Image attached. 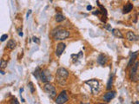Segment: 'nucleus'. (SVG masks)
Masks as SVG:
<instances>
[{
    "instance_id": "nucleus-27",
    "label": "nucleus",
    "mask_w": 139,
    "mask_h": 104,
    "mask_svg": "<svg viewBox=\"0 0 139 104\" xmlns=\"http://www.w3.org/2000/svg\"><path fill=\"white\" fill-rule=\"evenodd\" d=\"M1 74H2V75H5V72L3 71V69H2V70H1Z\"/></svg>"
},
{
    "instance_id": "nucleus-10",
    "label": "nucleus",
    "mask_w": 139,
    "mask_h": 104,
    "mask_svg": "<svg viewBox=\"0 0 139 104\" xmlns=\"http://www.w3.org/2000/svg\"><path fill=\"white\" fill-rule=\"evenodd\" d=\"M98 63H99L100 65H102V66H104L107 63V57L103 54L99 55L98 57Z\"/></svg>"
},
{
    "instance_id": "nucleus-32",
    "label": "nucleus",
    "mask_w": 139,
    "mask_h": 104,
    "mask_svg": "<svg viewBox=\"0 0 139 104\" xmlns=\"http://www.w3.org/2000/svg\"><path fill=\"white\" fill-rule=\"evenodd\" d=\"M50 2H52V0H50Z\"/></svg>"
},
{
    "instance_id": "nucleus-1",
    "label": "nucleus",
    "mask_w": 139,
    "mask_h": 104,
    "mask_svg": "<svg viewBox=\"0 0 139 104\" xmlns=\"http://www.w3.org/2000/svg\"><path fill=\"white\" fill-rule=\"evenodd\" d=\"M44 90H45V92L46 94H48V95H49L50 97H51V98H54L57 95L55 87L52 85V84L49 83V82H46L45 84V86H44Z\"/></svg>"
},
{
    "instance_id": "nucleus-15",
    "label": "nucleus",
    "mask_w": 139,
    "mask_h": 104,
    "mask_svg": "<svg viewBox=\"0 0 139 104\" xmlns=\"http://www.w3.org/2000/svg\"><path fill=\"white\" fill-rule=\"evenodd\" d=\"M55 19H56V22H58V23H61V22H63V21L64 20L65 18H64V15H62V14L58 13V14H57V15H56V17H55Z\"/></svg>"
},
{
    "instance_id": "nucleus-28",
    "label": "nucleus",
    "mask_w": 139,
    "mask_h": 104,
    "mask_svg": "<svg viewBox=\"0 0 139 104\" xmlns=\"http://www.w3.org/2000/svg\"><path fill=\"white\" fill-rule=\"evenodd\" d=\"M136 88H137V91H139V84L137 85V87H136Z\"/></svg>"
},
{
    "instance_id": "nucleus-3",
    "label": "nucleus",
    "mask_w": 139,
    "mask_h": 104,
    "mask_svg": "<svg viewBox=\"0 0 139 104\" xmlns=\"http://www.w3.org/2000/svg\"><path fill=\"white\" fill-rule=\"evenodd\" d=\"M57 76H58V82H59L60 80L65 82V79L69 76V72L64 68H59L57 71Z\"/></svg>"
},
{
    "instance_id": "nucleus-7",
    "label": "nucleus",
    "mask_w": 139,
    "mask_h": 104,
    "mask_svg": "<svg viewBox=\"0 0 139 104\" xmlns=\"http://www.w3.org/2000/svg\"><path fill=\"white\" fill-rule=\"evenodd\" d=\"M65 48H66V44L64 43H59L57 45V49H56V55L58 56H60L61 55L63 54V52L64 51Z\"/></svg>"
},
{
    "instance_id": "nucleus-31",
    "label": "nucleus",
    "mask_w": 139,
    "mask_h": 104,
    "mask_svg": "<svg viewBox=\"0 0 139 104\" xmlns=\"http://www.w3.org/2000/svg\"><path fill=\"white\" fill-rule=\"evenodd\" d=\"M98 104H104V103H98Z\"/></svg>"
},
{
    "instance_id": "nucleus-2",
    "label": "nucleus",
    "mask_w": 139,
    "mask_h": 104,
    "mask_svg": "<svg viewBox=\"0 0 139 104\" xmlns=\"http://www.w3.org/2000/svg\"><path fill=\"white\" fill-rule=\"evenodd\" d=\"M70 36V32L66 29H59V31H57L56 33L54 34V39L55 40H64L66 39Z\"/></svg>"
},
{
    "instance_id": "nucleus-18",
    "label": "nucleus",
    "mask_w": 139,
    "mask_h": 104,
    "mask_svg": "<svg viewBox=\"0 0 139 104\" xmlns=\"http://www.w3.org/2000/svg\"><path fill=\"white\" fill-rule=\"evenodd\" d=\"M112 82H113V77L110 76L109 79V82H108V84H107V90H111V86H112Z\"/></svg>"
},
{
    "instance_id": "nucleus-33",
    "label": "nucleus",
    "mask_w": 139,
    "mask_h": 104,
    "mask_svg": "<svg viewBox=\"0 0 139 104\" xmlns=\"http://www.w3.org/2000/svg\"><path fill=\"white\" fill-rule=\"evenodd\" d=\"M82 104H84V103H82ZM87 104H89V103H87Z\"/></svg>"
},
{
    "instance_id": "nucleus-16",
    "label": "nucleus",
    "mask_w": 139,
    "mask_h": 104,
    "mask_svg": "<svg viewBox=\"0 0 139 104\" xmlns=\"http://www.w3.org/2000/svg\"><path fill=\"white\" fill-rule=\"evenodd\" d=\"M16 47V42L13 41V40H10L7 43V48L10 49V50H14Z\"/></svg>"
},
{
    "instance_id": "nucleus-12",
    "label": "nucleus",
    "mask_w": 139,
    "mask_h": 104,
    "mask_svg": "<svg viewBox=\"0 0 139 104\" xmlns=\"http://www.w3.org/2000/svg\"><path fill=\"white\" fill-rule=\"evenodd\" d=\"M132 9H133V5L130 3H127L125 5H124L123 12V13H129L130 10H132Z\"/></svg>"
},
{
    "instance_id": "nucleus-19",
    "label": "nucleus",
    "mask_w": 139,
    "mask_h": 104,
    "mask_svg": "<svg viewBox=\"0 0 139 104\" xmlns=\"http://www.w3.org/2000/svg\"><path fill=\"white\" fill-rule=\"evenodd\" d=\"M96 4H98V5L100 7V9H101V12H102L103 14L105 15V16H107V11H106V9L105 8H104V6H102L99 4V2H96Z\"/></svg>"
},
{
    "instance_id": "nucleus-8",
    "label": "nucleus",
    "mask_w": 139,
    "mask_h": 104,
    "mask_svg": "<svg viewBox=\"0 0 139 104\" xmlns=\"http://www.w3.org/2000/svg\"><path fill=\"white\" fill-rule=\"evenodd\" d=\"M126 37H127V39L130 42H134V41H137V40H139L138 36H136V34L134 32H132V31H128L127 35H126Z\"/></svg>"
},
{
    "instance_id": "nucleus-26",
    "label": "nucleus",
    "mask_w": 139,
    "mask_h": 104,
    "mask_svg": "<svg viewBox=\"0 0 139 104\" xmlns=\"http://www.w3.org/2000/svg\"><path fill=\"white\" fill-rule=\"evenodd\" d=\"M31 10H29V12H28V13H27V18H28V17L30 16V15H31Z\"/></svg>"
},
{
    "instance_id": "nucleus-6",
    "label": "nucleus",
    "mask_w": 139,
    "mask_h": 104,
    "mask_svg": "<svg viewBox=\"0 0 139 104\" xmlns=\"http://www.w3.org/2000/svg\"><path fill=\"white\" fill-rule=\"evenodd\" d=\"M52 79V76L50 75V71L48 69L41 72V76H40V81H42L43 82H49L50 80Z\"/></svg>"
},
{
    "instance_id": "nucleus-4",
    "label": "nucleus",
    "mask_w": 139,
    "mask_h": 104,
    "mask_svg": "<svg viewBox=\"0 0 139 104\" xmlns=\"http://www.w3.org/2000/svg\"><path fill=\"white\" fill-rule=\"evenodd\" d=\"M86 84L90 85V90H91L92 93H96L99 91V82H98V81L92 79V80L87 81V82H86Z\"/></svg>"
},
{
    "instance_id": "nucleus-14",
    "label": "nucleus",
    "mask_w": 139,
    "mask_h": 104,
    "mask_svg": "<svg viewBox=\"0 0 139 104\" xmlns=\"http://www.w3.org/2000/svg\"><path fill=\"white\" fill-rule=\"evenodd\" d=\"M111 32H112V34L115 36V37H119V38H123V34H122V33H121V31H118V29H111Z\"/></svg>"
},
{
    "instance_id": "nucleus-25",
    "label": "nucleus",
    "mask_w": 139,
    "mask_h": 104,
    "mask_svg": "<svg viewBox=\"0 0 139 104\" xmlns=\"http://www.w3.org/2000/svg\"><path fill=\"white\" fill-rule=\"evenodd\" d=\"M87 10H92V6H91V5H88V6H87Z\"/></svg>"
},
{
    "instance_id": "nucleus-13",
    "label": "nucleus",
    "mask_w": 139,
    "mask_h": 104,
    "mask_svg": "<svg viewBox=\"0 0 139 104\" xmlns=\"http://www.w3.org/2000/svg\"><path fill=\"white\" fill-rule=\"evenodd\" d=\"M130 81L132 82H138L139 81V71L136 72L134 74H130Z\"/></svg>"
},
{
    "instance_id": "nucleus-30",
    "label": "nucleus",
    "mask_w": 139,
    "mask_h": 104,
    "mask_svg": "<svg viewBox=\"0 0 139 104\" xmlns=\"http://www.w3.org/2000/svg\"><path fill=\"white\" fill-rule=\"evenodd\" d=\"M136 104H139V101H136Z\"/></svg>"
},
{
    "instance_id": "nucleus-29",
    "label": "nucleus",
    "mask_w": 139,
    "mask_h": 104,
    "mask_svg": "<svg viewBox=\"0 0 139 104\" xmlns=\"http://www.w3.org/2000/svg\"><path fill=\"white\" fill-rule=\"evenodd\" d=\"M19 36H21V37H22V36H23V33H22V32H19Z\"/></svg>"
},
{
    "instance_id": "nucleus-22",
    "label": "nucleus",
    "mask_w": 139,
    "mask_h": 104,
    "mask_svg": "<svg viewBox=\"0 0 139 104\" xmlns=\"http://www.w3.org/2000/svg\"><path fill=\"white\" fill-rule=\"evenodd\" d=\"M6 38H8V35H7V34H5V35H3V36L1 37V41H2V42L5 41Z\"/></svg>"
},
{
    "instance_id": "nucleus-9",
    "label": "nucleus",
    "mask_w": 139,
    "mask_h": 104,
    "mask_svg": "<svg viewBox=\"0 0 139 104\" xmlns=\"http://www.w3.org/2000/svg\"><path fill=\"white\" fill-rule=\"evenodd\" d=\"M116 96V92H114V91H110V92H108L106 93L104 95V100L106 101H111V99H113L114 97Z\"/></svg>"
},
{
    "instance_id": "nucleus-11",
    "label": "nucleus",
    "mask_w": 139,
    "mask_h": 104,
    "mask_svg": "<svg viewBox=\"0 0 139 104\" xmlns=\"http://www.w3.org/2000/svg\"><path fill=\"white\" fill-rule=\"evenodd\" d=\"M137 57V51H136V52H133L131 55H130V62H129V63H128V68L131 66V64H134V62L135 60H136V58Z\"/></svg>"
},
{
    "instance_id": "nucleus-21",
    "label": "nucleus",
    "mask_w": 139,
    "mask_h": 104,
    "mask_svg": "<svg viewBox=\"0 0 139 104\" xmlns=\"http://www.w3.org/2000/svg\"><path fill=\"white\" fill-rule=\"evenodd\" d=\"M29 88H30V90H31V93H34V88H33V84H32V82H29Z\"/></svg>"
},
{
    "instance_id": "nucleus-23",
    "label": "nucleus",
    "mask_w": 139,
    "mask_h": 104,
    "mask_svg": "<svg viewBox=\"0 0 139 104\" xmlns=\"http://www.w3.org/2000/svg\"><path fill=\"white\" fill-rule=\"evenodd\" d=\"M32 40H33V42L36 43H39V39L37 37H32Z\"/></svg>"
},
{
    "instance_id": "nucleus-24",
    "label": "nucleus",
    "mask_w": 139,
    "mask_h": 104,
    "mask_svg": "<svg viewBox=\"0 0 139 104\" xmlns=\"http://www.w3.org/2000/svg\"><path fill=\"white\" fill-rule=\"evenodd\" d=\"M11 104H19V102H18V101L16 98H14L13 100H12Z\"/></svg>"
},
{
    "instance_id": "nucleus-17",
    "label": "nucleus",
    "mask_w": 139,
    "mask_h": 104,
    "mask_svg": "<svg viewBox=\"0 0 139 104\" xmlns=\"http://www.w3.org/2000/svg\"><path fill=\"white\" fill-rule=\"evenodd\" d=\"M41 72L42 70L40 69V68H37L36 69V70L34 71V73H33V75H34V76L37 79H39L40 80V76H41Z\"/></svg>"
},
{
    "instance_id": "nucleus-5",
    "label": "nucleus",
    "mask_w": 139,
    "mask_h": 104,
    "mask_svg": "<svg viewBox=\"0 0 139 104\" xmlns=\"http://www.w3.org/2000/svg\"><path fill=\"white\" fill-rule=\"evenodd\" d=\"M68 99H69L68 94H67L66 91L64 90L60 93L58 97H57L56 102H57V104H64L65 102H67Z\"/></svg>"
},
{
    "instance_id": "nucleus-20",
    "label": "nucleus",
    "mask_w": 139,
    "mask_h": 104,
    "mask_svg": "<svg viewBox=\"0 0 139 104\" xmlns=\"http://www.w3.org/2000/svg\"><path fill=\"white\" fill-rule=\"evenodd\" d=\"M6 66H7V62H6L5 59H2V60H1V64H0L1 69H4Z\"/></svg>"
}]
</instances>
